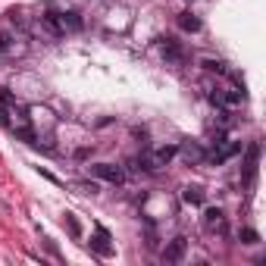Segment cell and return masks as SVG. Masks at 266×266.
Returning <instances> with one entry per match:
<instances>
[{
	"label": "cell",
	"instance_id": "obj_1",
	"mask_svg": "<svg viewBox=\"0 0 266 266\" xmlns=\"http://www.w3.org/2000/svg\"><path fill=\"white\" fill-rule=\"evenodd\" d=\"M0 122L13 132V135L25 138V141H35V132H32V113H28L22 103H16L13 97L0 94Z\"/></svg>",
	"mask_w": 266,
	"mask_h": 266
},
{
	"label": "cell",
	"instance_id": "obj_2",
	"mask_svg": "<svg viewBox=\"0 0 266 266\" xmlns=\"http://www.w3.org/2000/svg\"><path fill=\"white\" fill-rule=\"evenodd\" d=\"M47 16L54 19V25H57V32H60V38L63 35H76V32H82V16L78 13H72V10H47Z\"/></svg>",
	"mask_w": 266,
	"mask_h": 266
},
{
	"label": "cell",
	"instance_id": "obj_3",
	"mask_svg": "<svg viewBox=\"0 0 266 266\" xmlns=\"http://www.w3.org/2000/svg\"><path fill=\"white\" fill-rule=\"evenodd\" d=\"M28 54V41L22 35H0V57L3 60H19Z\"/></svg>",
	"mask_w": 266,
	"mask_h": 266
},
{
	"label": "cell",
	"instance_id": "obj_4",
	"mask_svg": "<svg viewBox=\"0 0 266 266\" xmlns=\"http://www.w3.org/2000/svg\"><path fill=\"white\" fill-rule=\"evenodd\" d=\"M91 175L100 182H110V185H122L125 182V169L122 166H113V163H94L91 166Z\"/></svg>",
	"mask_w": 266,
	"mask_h": 266
},
{
	"label": "cell",
	"instance_id": "obj_5",
	"mask_svg": "<svg viewBox=\"0 0 266 266\" xmlns=\"http://www.w3.org/2000/svg\"><path fill=\"white\" fill-rule=\"evenodd\" d=\"M201 223H204V232H210V235H226V213L219 210V207H207Z\"/></svg>",
	"mask_w": 266,
	"mask_h": 266
},
{
	"label": "cell",
	"instance_id": "obj_6",
	"mask_svg": "<svg viewBox=\"0 0 266 266\" xmlns=\"http://www.w3.org/2000/svg\"><path fill=\"white\" fill-rule=\"evenodd\" d=\"M160 50H163V60L169 66H182L188 57H185V50H182V44L179 41H172V38H160Z\"/></svg>",
	"mask_w": 266,
	"mask_h": 266
},
{
	"label": "cell",
	"instance_id": "obj_7",
	"mask_svg": "<svg viewBox=\"0 0 266 266\" xmlns=\"http://www.w3.org/2000/svg\"><path fill=\"white\" fill-rule=\"evenodd\" d=\"M110 241H113V238H110V232L103 226H97V228H94V238H91V250H94V254H100V257H113L116 247L110 245Z\"/></svg>",
	"mask_w": 266,
	"mask_h": 266
},
{
	"label": "cell",
	"instance_id": "obj_8",
	"mask_svg": "<svg viewBox=\"0 0 266 266\" xmlns=\"http://www.w3.org/2000/svg\"><path fill=\"white\" fill-rule=\"evenodd\" d=\"M185 250H188V238H185V235H179V238H172V241L166 245L163 260H166V263H179L182 257H185Z\"/></svg>",
	"mask_w": 266,
	"mask_h": 266
},
{
	"label": "cell",
	"instance_id": "obj_9",
	"mask_svg": "<svg viewBox=\"0 0 266 266\" xmlns=\"http://www.w3.org/2000/svg\"><path fill=\"white\" fill-rule=\"evenodd\" d=\"M179 153H182V157H185V163H188V166H201L204 163V147L201 144H194V141H185L182 147H179Z\"/></svg>",
	"mask_w": 266,
	"mask_h": 266
},
{
	"label": "cell",
	"instance_id": "obj_10",
	"mask_svg": "<svg viewBox=\"0 0 266 266\" xmlns=\"http://www.w3.org/2000/svg\"><path fill=\"white\" fill-rule=\"evenodd\" d=\"M179 28L194 35V32H201V19H197L194 13H179Z\"/></svg>",
	"mask_w": 266,
	"mask_h": 266
},
{
	"label": "cell",
	"instance_id": "obj_11",
	"mask_svg": "<svg viewBox=\"0 0 266 266\" xmlns=\"http://www.w3.org/2000/svg\"><path fill=\"white\" fill-rule=\"evenodd\" d=\"M182 201L185 204H204V191L197 188V185H188V188H182Z\"/></svg>",
	"mask_w": 266,
	"mask_h": 266
},
{
	"label": "cell",
	"instance_id": "obj_12",
	"mask_svg": "<svg viewBox=\"0 0 266 266\" xmlns=\"http://www.w3.org/2000/svg\"><path fill=\"white\" fill-rule=\"evenodd\" d=\"M238 238H241V245H257V241H260V235H257L254 228H241Z\"/></svg>",
	"mask_w": 266,
	"mask_h": 266
},
{
	"label": "cell",
	"instance_id": "obj_13",
	"mask_svg": "<svg viewBox=\"0 0 266 266\" xmlns=\"http://www.w3.org/2000/svg\"><path fill=\"white\" fill-rule=\"evenodd\" d=\"M66 228H69L72 238H78V235H82V226H78V219L72 216V213H66Z\"/></svg>",
	"mask_w": 266,
	"mask_h": 266
},
{
	"label": "cell",
	"instance_id": "obj_14",
	"mask_svg": "<svg viewBox=\"0 0 266 266\" xmlns=\"http://www.w3.org/2000/svg\"><path fill=\"white\" fill-rule=\"evenodd\" d=\"M76 188L82 191V194H97V185H94V182H78Z\"/></svg>",
	"mask_w": 266,
	"mask_h": 266
},
{
	"label": "cell",
	"instance_id": "obj_15",
	"mask_svg": "<svg viewBox=\"0 0 266 266\" xmlns=\"http://www.w3.org/2000/svg\"><path fill=\"white\" fill-rule=\"evenodd\" d=\"M204 69H210V72H226L219 60H204Z\"/></svg>",
	"mask_w": 266,
	"mask_h": 266
}]
</instances>
